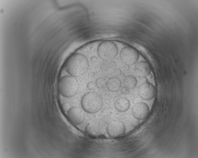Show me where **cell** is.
<instances>
[{
	"instance_id": "obj_1",
	"label": "cell",
	"mask_w": 198,
	"mask_h": 158,
	"mask_svg": "<svg viewBox=\"0 0 198 158\" xmlns=\"http://www.w3.org/2000/svg\"><path fill=\"white\" fill-rule=\"evenodd\" d=\"M88 61L83 55L75 53L68 59L65 68L67 72L75 77H80L84 75L89 67Z\"/></svg>"
},
{
	"instance_id": "obj_2",
	"label": "cell",
	"mask_w": 198,
	"mask_h": 158,
	"mask_svg": "<svg viewBox=\"0 0 198 158\" xmlns=\"http://www.w3.org/2000/svg\"><path fill=\"white\" fill-rule=\"evenodd\" d=\"M79 89V84L75 77L71 75L62 77L58 83V90L60 94L65 98L75 96Z\"/></svg>"
},
{
	"instance_id": "obj_3",
	"label": "cell",
	"mask_w": 198,
	"mask_h": 158,
	"mask_svg": "<svg viewBox=\"0 0 198 158\" xmlns=\"http://www.w3.org/2000/svg\"><path fill=\"white\" fill-rule=\"evenodd\" d=\"M102 103L101 97L97 93L93 92L85 94L81 101L83 109L90 113H95L99 111L102 107Z\"/></svg>"
},
{
	"instance_id": "obj_4",
	"label": "cell",
	"mask_w": 198,
	"mask_h": 158,
	"mask_svg": "<svg viewBox=\"0 0 198 158\" xmlns=\"http://www.w3.org/2000/svg\"><path fill=\"white\" fill-rule=\"evenodd\" d=\"M97 53L102 59L104 61H111L117 56L118 53L117 47L113 42L105 41L99 45Z\"/></svg>"
},
{
	"instance_id": "obj_5",
	"label": "cell",
	"mask_w": 198,
	"mask_h": 158,
	"mask_svg": "<svg viewBox=\"0 0 198 158\" xmlns=\"http://www.w3.org/2000/svg\"><path fill=\"white\" fill-rule=\"evenodd\" d=\"M120 56L122 62L129 66L136 63L138 60L139 55L134 49L130 46H127L122 50Z\"/></svg>"
},
{
	"instance_id": "obj_6",
	"label": "cell",
	"mask_w": 198,
	"mask_h": 158,
	"mask_svg": "<svg viewBox=\"0 0 198 158\" xmlns=\"http://www.w3.org/2000/svg\"><path fill=\"white\" fill-rule=\"evenodd\" d=\"M138 92L140 97L143 99L149 100L153 99L156 94V88L152 83H143L139 87Z\"/></svg>"
},
{
	"instance_id": "obj_7",
	"label": "cell",
	"mask_w": 198,
	"mask_h": 158,
	"mask_svg": "<svg viewBox=\"0 0 198 158\" xmlns=\"http://www.w3.org/2000/svg\"><path fill=\"white\" fill-rule=\"evenodd\" d=\"M67 114L70 120L76 125L81 124L85 119L84 112L80 108L77 107H71Z\"/></svg>"
},
{
	"instance_id": "obj_8",
	"label": "cell",
	"mask_w": 198,
	"mask_h": 158,
	"mask_svg": "<svg viewBox=\"0 0 198 158\" xmlns=\"http://www.w3.org/2000/svg\"><path fill=\"white\" fill-rule=\"evenodd\" d=\"M107 131L110 136L115 137L123 134L125 131V127L122 122L115 121L108 124Z\"/></svg>"
},
{
	"instance_id": "obj_9",
	"label": "cell",
	"mask_w": 198,
	"mask_h": 158,
	"mask_svg": "<svg viewBox=\"0 0 198 158\" xmlns=\"http://www.w3.org/2000/svg\"><path fill=\"white\" fill-rule=\"evenodd\" d=\"M149 109L148 106L142 102L135 104L132 109V113L134 117L139 120L145 118L148 115Z\"/></svg>"
},
{
	"instance_id": "obj_10",
	"label": "cell",
	"mask_w": 198,
	"mask_h": 158,
	"mask_svg": "<svg viewBox=\"0 0 198 158\" xmlns=\"http://www.w3.org/2000/svg\"><path fill=\"white\" fill-rule=\"evenodd\" d=\"M135 74L140 77H145L150 74L151 69L148 63L146 61L138 62L134 67Z\"/></svg>"
},
{
	"instance_id": "obj_11",
	"label": "cell",
	"mask_w": 198,
	"mask_h": 158,
	"mask_svg": "<svg viewBox=\"0 0 198 158\" xmlns=\"http://www.w3.org/2000/svg\"><path fill=\"white\" fill-rule=\"evenodd\" d=\"M114 105L117 110L119 112H124L129 109L130 103L129 101L126 98L120 97L116 100Z\"/></svg>"
},
{
	"instance_id": "obj_12",
	"label": "cell",
	"mask_w": 198,
	"mask_h": 158,
	"mask_svg": "<svg viewBox=\"0 0 198 158\" xmlns=\"http://www.w3.org/2000/svg\"><path fill=\"white\" fill-rule=\"evenodd\" d=\"M106 86L108 89L112 92L119 90L121 86L120 80L116 77H111L107 82Z\"/></svg>"
},
{
	"instance_id": "obj_13",
	"label": "cell",
	"mask_w": 198,
	"mask_h": 158,
	"mask_svg": "<svg viewBox=\"0 0 198 158\" xmlns=\"http://www.w3.org/2000/svg\"><path fill=\"white\" fill-rule=\"evenodd\" d=\"M123 84L127 88L133 89L136 86L137 80L136 78L133 76H128L124 78Z\"/></svg>"
},
{
	"instance_id": "obj_14",
	"label": "cell",
	"mask_w": 198,
	"mask_h": 158,
	"mask_svg": "<svg viewBox=\"0 0 198 158\" xmlns=\"http://www.w3.org/2000/svg\"><path fill=\"white\" fill-rule=\"evenodd\" d=\"M102 65L101 69L106 73H110L115 71L116 68L115 63L110 61H105Z\"/></svg>"
},
{
	"instance_id": "obj_15",
	"label": "cell",
	"mask_w": 198,
	"mask_h": 158,
	"mask_svg": "<svg viewBox=\"0 0 198 158\" xmlns=\"http://www.w3.org/2000/svg\"><path fill=\"white\" fill-rule=\"evenodd\" d=\"M85 131L88 134L96 135L99 133V128L98 126L94 123L88 124L86 127Z\"/></svg>"
},
{
	"instance_id": "obj_16",
	"label": "cell",
	"mask_w": 198,
	"mask_h": 158,
	"mask_svg": "<svg viewBox=\"0 0 198 158\" xmlns=\"http://www.w3.org/2000/svg\"><path fill=\"white\" fill-rule=\"evenodd\" d=\"M95 83L97 88L102 89L106 86L107 82L104 78L100 77L96 80Z\"/></svg>"
},
{
	"instance_id": "obj_17",
	"label": "cell",
	"mask_w": 198,
	"mask_h": 158,
	"mask_svg": "<svg viewBox=\"0 0 198 158\" xmlns=\"http://www.w3.org/2000/svg\"><path fill=\"white\" fill-rule=\"evenodd\" d=\"M70 104L67 103H63L62 105V108L65 112H67L71 108Z\"/></svg>"
},
{
	"instance_id": "obj_18",
	"label": "cell",
	"mask_w": 198,
	"mask_h": 158,
	"mask_svg": "<svg viewBox=\"0 0 198 158\" xmlns=\"http://www.w3.org/2000/svg\"><path fill=\"white\" fill-rule=\"evenodd\" d=\"M131 123L133 127H136L140 124V122L139 119L135 118L132 120Z\"/></svg>"
},
{
	"instance_id": "obj_19",
	"label": "cell",
	"mask_w": 198,
	"mask_h": 158,
	"mask_svg": "<svg viewBox=\"0 0 198 158\" xmlns=\"http://www.w3.org/2000/svg\"><path fill=\"white\" fill-rule=\"evenodd\" d=\"M96 86L95 83L93 82H89L87 85V88L90 90H94Z\"/></svg>"
},
{
	"instance_id": "obj_20",
	"label": "cell",
	"mask_w": 198,
	"mask_h": 158,
	"mask_svg": "<svg viewBox=\"0 0 198 158\" xmlns=\"http://www.w3.org/2000/svg\"><path fill=\"white\" fill-rule=\"evenodd\" d=\"M127 88L125 87H122L121 89V92L122 94L126 93L127 92Z\"/></svg>"
}]
</instances>
